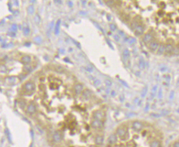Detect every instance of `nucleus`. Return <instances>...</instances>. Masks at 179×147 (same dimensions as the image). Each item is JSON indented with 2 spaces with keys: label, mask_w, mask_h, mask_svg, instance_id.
I'll return each mask as SVG.
<instances>
[{
  "label": "nucleus",
  "mask_w": 179,
  "mask_h": 147,
  "mask_svg": "<svg viewBox=\"0 0 179 147\" xmlns=\"http://www.w3.org/2000/svg\"><path fill=\"white\" fill-rule=\"evenodd\" d=\"M132 128L133 130L136 131H140L143 128V125L142 122L140 121H136L133 122L132 123Z\"/></svg>",
  "instance_id": "7ed1b4c3"
},
{
  "label": "nucleus",
  "mask_w": 179,
  "mask_h": 147,
  "mask_svg": "<svg viewBox=\"0 0 179 147\" xmlns=\"http://www.w3.org/2000/svg\"><path fill=\"white\" fill-rule=\"evenodd\" d=\"M104 137L103 136H97L95 138V143L96 145H98V146H100V145L103 144L104 143Z\"/></svg>",
  "instance_id": "f8f14e48"
},
{
  "label": "nucleus",
  "mask_w": 179,
  "mask_h": 147,
  "mask_svg": "<svg viewBox=\"0 0 179 147\" xmlns=\"http://www.w3.org/2000/svg\"><path fill=\"white\" fill-rule=\"evenodd\" d=\"M165 52V46L163 45H161L158 49L157 54L159 55H162Z\"/></svg>",
  "instance_id": "a211bd4d"
},
{
  "label": "nucleus",
  "mask_w": 179,
  "mask_h": 147,
  "mask_svg": "<svg viewBox=\"0 0 179 147\" xmlns=\"http://www.w3.org/2000/svg\"><path fill=\"white\" fill-rule=\"evenodd\" d=\"M105 84L106 85L107 87H111V86H112V82H111V81H110V80L106 79L105 81Z\"/></svg>",
  "instance_id": "5701e85b"
},
{
  "label": "nucleus",
  "mask_w": 179,
  "mask_h": 147,
  "mask_svg": "<svg viewBox=\"0 0 179 147\" xmlns=\"http://www.w3.org/2000/svg\"><path fill=\"white\" fill-rule=\"evenodd\" d=\"M138 67L140 70H143L145 67V62L143 58H140L138 62Z\"/></svg>",
  "instance_id": "dca6fc26"
},
{
  "label": "nucleus",
  "mask_w": 179,
  "mask_h": 147,
  "mask_svg": "<svg viewBox=\"0 0 179 147\" xmlns=\"http://www.w3.org/2000/svg\"><path fill=\"white\" fill-rule=\"evenodd\" d=\"M173 147H179V143L178 142H175L174 144H173Z\"/></svg>",
  "instance_id": "cd10ccee"
},
{
  "label": "nucleus",
  "mask_w": 179,
  "mask_h": 147,
  "mask_svg": "<svg viewBox=\"0 0 179 147\" xmlns=\"http://www.w3.org/2000/svg\"><path fill=\"white\" fill-rule=\"evenodd\" d=\"M91 95H92V94H91V92L88 89L85 90L83 92V93H82V97H83V99H84L85 100H88L90 99V98L91 97Z\"/></svg>",
  "instance_id": "2eb2a0df"
},
{
  "label": "nucleus",
  "mask_w": 179,
  "mask_h": 147,
  "mask_svg": "<svg viewBox=\"0 0 179 147\" xmlns=\"http://www.w3.org/2000/svg\"><path fill=\"white\" fill-rule=\"evenodd\" d=\"M136 74L137 76H140V72H137V73H136Z\"/></svg>",
  "instance_id": "f704fd0d"
},
{
  "label": "nucleus",
  "mask_w": 179,
  "mask_h": 147,
  "mask_svg": "<svg viewBox=\"0 0 179 147\" xmlns=\"http://www.w3.org/2000/svg\"><path fill=\"white\" fill-rule=\"evenodd\" d=\"M117 134L121 138L124 137L127 134V130L125 128H120L117 130Z\"/></svg>",
  "instance_id": "9d476101"
},
{
  "label": "nucleus",
  "mask_w": 179,
  "mask_h": 147,
  "mask_svg": "<svg viewBox=\"0 0 179 147\" xmlns=\"http://www.w3.org/2000/svg\"><path fill=\"white\" fill-rule=\"evenodd\" d=\"M144 32V28L141 25H139L135 28V34L139 36L142 35Z\"/></svg>",
  "instance_id": "9b49d317"
},
{
  "label": "nucleus",
  "mask_w": 179,
  "mask_h": 147,
  "mask_svg": "<svg viewBox=\"0 0 179 147\" xmlns=\"http://www.w3.org/2000/svg\"><path fill=\"white\" fill-rule=\"evenodd\" d=\"M103 126V121H101L97 120H94L92 121V122H91V126H92L93 128H95V129L100 128L102 127V126Z\"/></svg>",
  "instance_id": "39448f33"
},
{
  "label": "nucleus",
  "mask_w": 179,
  "mask_h": 147,
  "mask_svg": "<svg viewBox=\"0 0 179 147\" xmlns=\"http://www.w3.org/2000/svg\"><path fill=\"white\" fill-rule=\"evenodd\" d=\"M119 32V33H120V34H121V35H124V33H123V32H121V31H119V32Z\"/></svg>",
  "instance_id": "72a5a7b5"
},
{
  "label": "nucleus",
  "mask_w": 179,
  "mask_h": 147,
  "mask_svg": "<svg viewBox=\"0 0 179 147\" xmlns=\"http://www.w3.org/2000/svg\"><path fill=\"white\" fill-rule=\"evenodd\" d=\"M159 92H160V93H159V97L161 98L162 97V89L160 90Z\"/></svg>",
  "instance_id": "473e14b6"
},
{
  "label": "nucleus",
  "mask_w": 179,
  "mask_h": 147,
  "mask_svg": "<svg viewBox=\"0 0 179 147\" xmlns=\"http://www.w3.org/2000/svg\"><path fill=\"white\" fill-rule=\"evenodd\" d=\"M60 23H61V20L59 19L57 22V23H56V27H55V34H58V33H59Z\"/></svg>",
  "instance_id": "aec40b11"
},
{
  "label": "nucleus",
  "mask_w": 179,
  "mask_h": 147,
  "mask_svg": "<svg viewBox=\"0 0 179 147\" xmlns=\"http://www.w3.org/2000/svg\"><path fill=\"white\" fill-rule=\"evenodd\" d=\"M114 39H115V40L117 41V42L119 41V40H120L119 36H118L117 35H115L114 36Z\"/></svg>",
  "instance_id": "a878e982"
},
{
  "label": "nucleus",
  "mask_w": 179,
  "mask_h": 147,
  "mask_svg": "<svg viewBox=\"0 0 179 147\" xmlns=\"http://www.w3.org/2000/svg\"><path fill=\"white\" fill-rule=\"evenodd\" d=\"M104 117H105V115H104V112L101 111H96L94 112L93 115V117L94 120H100L101 121H103Z\"/></svg>",
  "instance_id": "f03ea898"
},
{
  "label": "nucleus",
  "mask_w": 179,
  "mask_h": 147,
  "mask_svg": "<svg viewBox=\"0 0 179 147\" xmlns=\"http://www.w3.org/2000/svg\"><path fill=\"white\" fill-rule=\"evenodd\" d=\"M127 42L129 43V44H133L135 43L136 42V39H135L134 38H132V37H130L127 38Z\"/></svg>",
  "instance_id": "412c9836"
},
{
  "label": "nucleus",
  "mask_w": 179,
  "mask_h": 147,
  "mask_svg": "<svg viewBox=\"0 0 179 147\" xmlns=\"http://www.w3.org/2000/svg\"><path fill=\"white\" fill-rule=\"evenodd\" d=\"M36 108L35 105L33 104H30L28 105V108H27V112H28L29 114H31V115H33L34 114L35 112H36Z\"/></svg>",
  "instance_id": "6e6552de"
},
{
  "label": "nucleus",
  "mask_w": 179,
  "mask_h": 147,
  "mask_svg": "<svg viewBox=\"0 0 179 147\" xmlns=\"http://www.w3.org/2000/svg\"><path fill=\"white\" fill-rule=\"evenodd\" d=\"M114 3H115L114 1H107L106 2V4L109 6H112V5L114 4Z\"/></svg>",
  "instance_id": "393cba45"
},
{
  "label": "nucleus",
  "mask_w": 179,
  "mask_h": 147,
  "mask_svg": "<svg viewBox=\"0 0 179 147\" xmlns=\"http://www.w3.org/2000/svg\"><path fill=\"white\" fill-rule=\"evenodd\" d=\"M107 20H108L109 21H111V16L110 15V14H107Z\"/></svg>",
  "instance_id": "7c9ffc66"
},
{
  "label": "nucleus",
  "mask_w": 179,
  "mask_h": 147,
  "mask_svg": "<svg viewBox=\"0 0 179 147\" xmlns=\"http://www.w3.org/2000/svg\"><path fill=\"white\" fill-rule=\"evenodd\" d=\"M53 141L55 143H59L62 139V136L59 132H55L52 136Z\"/></svg>",
  "instance_id": "20e7f679"
},
{
  "label": "nucleus",
  "mask_w": 179,
  "mask_h": 147,
  "mask_svg": "<svg viewBox=\"0 0 179 147\" xmlns=\"http://www.w3.org/2000/svg\"><path fill=\"white\" fill-rule=\"evenodd\" d=\"M100 83V82L99 81H96L94 82V84L96 85V86H98V85Z\"/></svg>",
  "instance_id": "c756f323"
},
{
  "label": "nucleus",
  "mask_w": 179,
  "mask_h": 147,
  "mask_svg": "<svg viewBox=\"0 0 179 147\" xmlns=\"http://www.w3.org/2000/svg\"><path fill=\"white\" fill-rule=\"evenodd\" d=\"M34 91V84L32 82H28L24 87V92L27 95H30Z\"/></svg>",
  "instance_id": "f257e3e1"
},
{
  "label": "nucleus",
  "mask_w": 179,
  "mask_h": 147,
  "mask_svg": "<svg viewBox=\"0 0 179 147\" xmlns=\"http://www.w3.org/2000/svg\"><path fill=\"white\" fill-rule=\"evenodd\" d=\"M174 50V48L172 44H168L165 47V52L167 54H171Z\"/></svg>",
  "instance_id": "4468645a"
},
{
  "label": "nucleus",
  "mask_w": 179,
  "mask_h": 147,
  "mask_svg": "<svg viewBox=\"0 0 179 147\" xmlns=\"http://www.w3.org/2000/svg\"><path fill=\"white\" fill-rule=\"evenodd\" d=\"M130 56V53H129V50L128 49H125L124 50L123 52V57L125 60H128Z\"/></svg>",
  "instance_id": "f3484780"
},
{
  "label": "nucleus",
  "mask_w": 179,
  "mask_h": 147,
  "mask_svg": "<svg viewBox=\"0 0 179 147\" xmlns=\"http://www.w3.org/2000/svg\"><path fill=\"white\" fill-rule=\"evenodd\" d=\"M154 39V37L153 36L151 35V34L148 33L146 34L145 35V37L143 38V40L144 41V43L145 44H149L151 41H152Z\"/></svg>",
  "instance_id": "0eeeda50"
},
{
  "label": "nucleus",
  "mask_w": 179,
  "mask_h": 147,
  "mask_svg": "<svg viewBox=\"0 0 179 147\" xmlns=\"http://www.w3.org/2000/svg\"><path fill=\"white\" fill-rule=\"evenodd\" d=\"M147 87H145V88H144V89L143 90V91H142V94H141V97L142 98H144L145 96L146 95V93H147Z\"/></svg>",
  "instance_id": "4be33fe9"
},
{
  "label": "nucleus",
  "mask_w": 179,
  "mask_h": 147,
  "mask_svg": "<svg viewBox=\"0 0 179 147\" xmlns=\"http://www.w3.org/2000/svg\"><path fill=\"white\" fill-rule=\"evenodd\" d=\"M117 141V137H116V136L115 135H114V134H112V135H111L109 137L108 139H107L108 143L110 144H115V143H116Z\"/></svg>",
  "instance_id": "1a4fd4ad"
},
{
  "label": "nucleus",
  "mask_w": 179,
  "mask_h": 147,
  "mask_svg": "<svg viewBox=\"0 0 179 147\" xmlns=\"http://www.w3.org/2000/svg\"><path fill=\"white\" fill-rule=\"evenodd\" d=\"M82 90H83V86L82 84H77L74 87V91L77 95H79L81 94Z\"/></svg>",
  "instance_id": "ddd939ff"
},
{
  "label": "nucleus",
  "mask_w": 179,
  "mask_h": 147,
  "mask_svg": "<svg viewBox=\"0 0 179 147\" xmlns=\"http://www.w3.org/2000/svg\"><path fill=\"white\" fill-rule=\"evenodd\" d=\"M90 147H96V146H90Z\"/></svg>",
  "instance_id": "c9c22d12"
},
{
  "label": "nucleus",
  "mask_w": 179,
  "mask_h": 147,
  "mask_svg": "<svg viewBox=\"0 0 179 147\" xmlns=\"http://www.w3.org/2000/svg\"><path fill=\"white\" fill-rule=\"evenodd\" d=\"M160 71H162V72H165V71L167 70V68H166V67H164L160 68Z\"/></svg>",
  "instance_id": "c85d7f7f"
},
{
  "label": "nucleus",
  "mask_w": 179,
  "mask_h": 147,
  "mask_svg": "<svg viewBox=\"0 0 179 147\" xmlns=\"http://www.w3.org/2000/svg\"><path fill=\"white\" fill-rule=\"evenodd\" d=\"M106 40H107V43L109 45V46L110 47V48L112 49V50H114V48H113V46H112V44H111L110 43V41L108 40H107V39H106Z\"/></svg>",
  "instance_id": "bb28decb"
},
{
  "label": "nucleus",
  "mask_w": 179,
  "mask_h": 147,
  "mask_svg": "<svg viewBox=\"0 0 179 147\" xmlns=\"http://www.w3.org/2000/svg\"><path fill=\"white\" fill-rule=\"evenodd\" d=\"M159 48V43L156 40H153L149 44V48L152 51H156Z\"/></svg>",
  "instance_id": "423d86ee"
},
{
  "label": "nucleus",
  "mask_w": 179,
  "mask_h": 147,
  "mask_svg": "<svg viewBox=\"0 0 179 147\" xmlns=\"http://www.w3.org/2000/svg\"><path fill=\"white\" fill-rule=\"evenodd\" d=\"M110 29L112 31H115L116 29V26L114 24H111L110 25Z\"/></svg>",
  "instance_id": "b1692460"
},
{
  "label": "nucleus",
  "mask_w": 179,
  "mask_h": 147,
  "mask_svg": "<svg viewBox=\"0 0 179 147\" xmlns=\"http://www.w3.org/2000/svg\"><path fill=\"white\" fill-rule=\"evenodd\" d=\"M120 82H121L122 83V84H123V85H125V86H126V87H127V83H126V82H124V81H121V80H120Z\"/></svg>",
  "instance_id": "2f4dec72"
},
{
  "label": "nucleus",
  "mask_w": 179,
  "mask_h": 147,
  "mask_svg": "<svg viewBox=\"0 0 179 147\" xmlns=\"http://www.w3.org/2000/svg\"><path fill=\"white\" fill-rule=\"evenodd\" d=\"M160 142L158 141H153L150 144V147H160Z\"/></svg>",
  "instance_id": "6ab92c4d"
}]
</instances>
